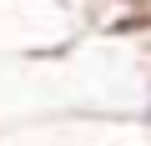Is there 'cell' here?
I'll list each match as a JSON object with an SVG mask.
<instances>
[{
  "label": "cell",
  "mask_w": 151,
  "mask_h": 146,
  "mask_svg": "<svg viewBox=\"0 0 151 146\" xmlns=\"http://www.w3.org/2000/svg\"><path fill=\"white\" fill-rule=\"evenodd\" d=\"M141 126L151 131V70H146V86H141Z\"/></svg>",
  "instance_id": "6da1fadb"
},
{
  "label": "cell",
  "mask_w": 151,
  "mask_h": 146,
  "mask_svg": "<svg viewBox=\"0 0 151 146\" xmlns=\"http://www.w3.org/2000/svg\"><path fill=\"white\" fill-rule=\"evenodd\" d=\"M20 5H30V0H20Z\"/></svg>",
  "instance_id": "3957f363"
},
{
  "label": "cell",
  "mask_w": 151,
  "mask_h": 146,
  "mask_svg": "<svg viewBox=\"0 0 151 146\" xmlns=\"http://www.w3.org/2000/svg\"><path fill=\"white\" fill-rule=\"evenodd\" d=\"M146 50H151V25H146Z\"/></svg>",
  "instance_id": "7a4b0ae2"
}]
</instances>
